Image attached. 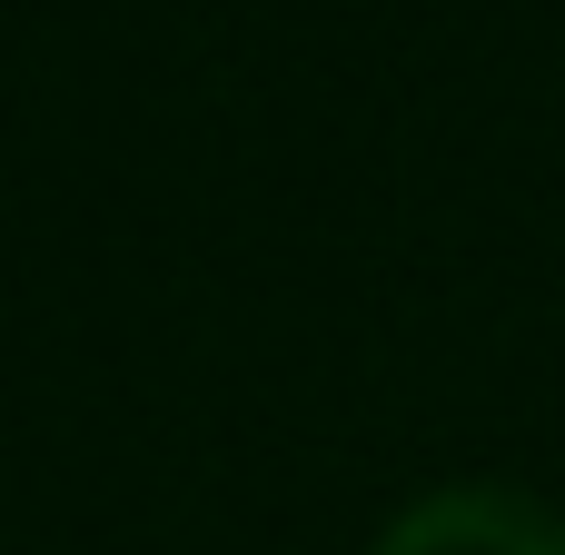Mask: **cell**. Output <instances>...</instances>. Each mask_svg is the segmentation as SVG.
Segmentation results:
<instances>
[{
  "label": "cell",
  "mask_w": 565,
  "mask_h": 555,
  "mask_svg": "<svg viewBox=\"0 0 565 555\" xmlns=\"http://www.w3.org/2000/svg\"><path fill=\"white\" fill-rule=\"evenodd\" d=\"M367 555H565V516L516 487H437L407 516H387Z\"/></svg>",
  "instance_id": "1"
}]
</instances>
